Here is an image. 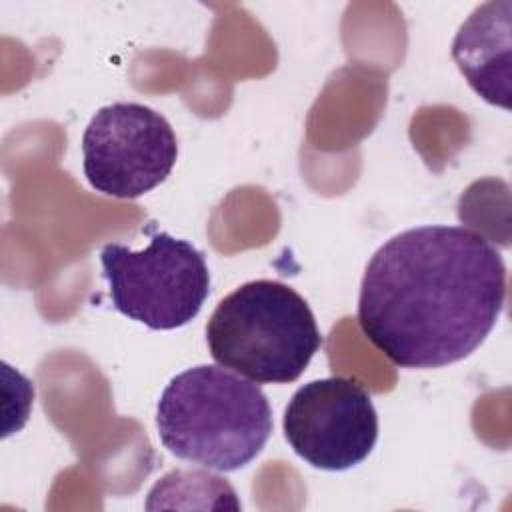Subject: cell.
<instances>
[{"mask_svg": "<svg viewBox=\"0 0 512 512\" xmlns=\"http://www.w3.org/2000/svg\"><path fill=\"white\" fill-rule=\"evenodd\" d=\"M160 442L174 456L216 472L250 464L272 434V408L250 380L220 366L176 374L156 406Z\"/></svg>", "mask_w": 512, "mask_h": 512, "instance_id": "7a4b0ae2", "label": "cell"}, {"mask_svg": "<svg viewBox=\"0 0 512 512\" xmlns=\"http://www.w3.org/2000/svg\"><path fill=\"white\" fill-rule=\"evenodd\" d=\"M82 158L94 190L130 200L168 178L178 142L160 112L138 102H114L90 118L82 134Z\"/></svg>", "mask_w": 512, "mask_h": 512, "instance_id": "5b68a950", "label": "cell"}, {"mask_svg": "<svg viewBox=\"0 0 512 512\" xmlns=\"http://www.w3.org/2000/svg\"><path fill=\"white\" fill-rule=\"evenodd\" d=\"M112 306L152 330H174L194 320L208 298L210 274L188 240L158 232L136 252L120 242L100 250Z\"/></svg>", "mask_w": 512, "mask_h": 512, "instance_id": "277c9868", "label": "cell"}, {"mask_svg": "<svg viewBox=\"0 0 512 512\" xmlns=\"http://www.w3.org/2000/svg\"><path fill=\"white\" fill-rule=\"evenodd\" d=\"M284 436L310 466L348 470L368 458L378 440V414L354 378L330 376L300 386L284 410Z\"/></svg>", "mask_w": 512, "mask_h": 512, "instance_id": "8992f818", "label": "cell"}, {"mask_svg": "<svg viewBox=\"0 0 512 512\" xmlns=\"http://www.w3.org/2000/svg\"><path fill=\"white\" fill-rule=\"evenodd\" d=\"M186 496H202L210 502L212 508H222L216 500H220L226 508H232V510L240 508L234 488L224 478L214 476L204 470H172V472H168L148 492L146 508L148 510L176 508L178 502Z\"/></svg>", "mask_w": 512, "mask_h": 512, "instance_id": "ba28073f", "label": "cell"}, {"mask_svg": "<svg viewBox=\"0 0 512 512\" xmlns=\"http://www.w3.org/2000/svg\"><path fill=\"white\" fill-rule=\"evenodd\" d=\"M212 358L258 384L302 376L322 344L308 302L276 280H252L224 296L206 324Z\"/></svg>", "mask_w": 512, "mask_h": 512, "instance_id": "3957f363", "label": "cell"}, {"mask_svg": "<svg viewBox=\"0 0 512 512\" xmlns=\"http://www.w3.org/2000/svg\"><path fill=\"white\" fill-rule=\"evenodd\" d=\"M506 302V264L464 226L410 228L370 258L358 296L364 336L400 368L470 356Z\"/></svg>", "mask_w": 512, "mask_h": 512, "instance_id": "6da1fadb", "label": "cell"}, {"mask_svg": "<svg viewBox=\"0 0 512 512\" xmlns=\"http://www.w3.org/2000/svg\"><path fill=\"white\" fill-rule=\"evenodd\" d=\"M510 8L508 0L478 6L452 42V58L472 90L502 108H510Z\"/></svg>", "mask_w": 512, "mask_h": 512, "instance_id": "52a82bcc", "label": "cell"}]
</instances>
